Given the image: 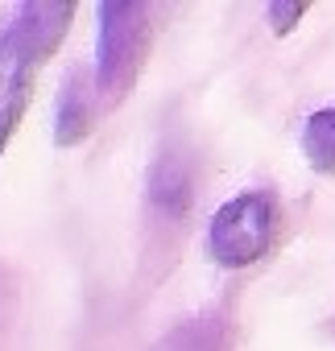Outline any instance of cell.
<instances>
[{
  "instance_id": "1",
  "label": "cell",
  "mask_w": 335,
  "mask_h": 351,
  "mask_svg": "<svg viewBox=\"0 0 335 351\" xmlns=\"http://www.w3.org/2000/svg\"><path fill=\"white\" fill-rule=\"evenodd\" d=\"M149 42H153V9L141 0H108L100 5V38H95V87L100 99L120 104L145 58H149Z\"/></svg>"
},
{
  "instance_id": "2",
  "label": "cell",
  "mask_w": 335,
  "mask_h": 351,
  "mask_svg": "<svg viewBox=\"0 0 335 351\" xmlns=\"http://www.w3.org/2000/svg\"><path fill=\"white\" fill-rule=\"evenodd\" d=\"M277 199L273 191H240L228 199L207 228V252L224 269H249L257 265L277 236Z\"/></svg>"
},
{
  "instance_id": "3",
  "label": "cell",
  "mask_w": 335,
  "mask_h": 351,
  "mask_svg": "<svg viewBox=\"0 0 335 351\" xmlns=\"http://www.w3.org/2000/svg\"><path fill=\"white\" fill-rule=\"evenodd\" d=\"M75 17V5H62V0H25L17 5L5 21V29L17 38V46L34 58V66L50 62L54 50L67 38V25Z\"/></svg>"
},
{
  "instance_id": "4",
  "label": "cell",
  "mask_w": 335,
  "mask_h": 351,
  "mask_svg": "<svg viewBox=\"0 0 335 351\" xmlns=\"http://www.w3.org/2000/svg\"><path fill=\"white\" fill-rule=\"evenodd\" d=\"M195 199V157L183 145H165L149 165V207L165 219H183Z\"/></svg>"
},
{
  "instance_id": "5",
  "label": "cell",
  "mask_w": 335,
  "mask_h": 351,
  "mask_svg": "<svg viewBox=\"0 0 335 351\" xmlns=\"http://www.w3.org/2000/svg\"><path fill=\"white\" fill-rule=\"evenodd\" d=\"M34 58L17 46V38L9 29H0V157H5L21 116H25V104H30V91H34Z\"/></svg>"
},
{
  "instance_id": "6",
  "label": "cell",
  "mask_w": 335,
  "mask_h": 351,
  "mask_svg": "<svg viewBox=\"0 0 335 351\" xmlns=\"http://www.w3.org/2000/svg\"><path fill=\"white\" fill-rule=\"evenodd\" d=\"M95 95H100V87H95V79H91L87 71H75V75L62 83V91H58V112H54V145L71 149V145L87 141V132L95 128V116H100Z\"/></svg>"
},
{
  "instance_id": "7",
  "label": "cell",
  "mask_w": 335,
  "mask_h": 351,
  "mask_svg": "<svg viewBox=\"0 0 335 351\" xmlns=\"http://www.w3.org/2000/svg\"><path fill=\"white\" fill-rule=\"evenodd\" d=\"M302 153L314 173L335 178V108H319L302 124Z\"/></svg>"
},
{
  "instance_id": "8",
  "label": "cell",
  "mask_w": 335,
  "mask_h": 351,
  "mask_svg": "<svg viewBox=\"0 0 335 351\" xmlns=\"http://www.w3.org/2000/svg\"><path fill=\"white\" fill-rule=\"evenodd\" d=\"M302 17H306V5H294V0H273V5H265V21L277 38H286Z\"/></svg>"
}]
</instances>
